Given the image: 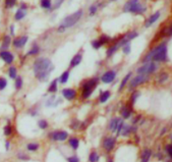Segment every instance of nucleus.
Instances as JSON below:
<instances>
[{
	"mask_svg": "<svg viewBox=\"0 0 172 162\" xmlns=\"http://www.w3.org/2000/svg\"><path fill=\"white\" fill-rule=\"evenodd\" d=\"M33 68L36 78L41 82H45L53 71L54 65L48 58H38L33 64Z\"/></svg>",
	"mask_w": 172,
	"mask_h": 162,
	"instance_id": "obj_1",
	"label": "nucleus"
},
{
	"mask_svg": "<svg viewBox=\"0 0 172 162\" xmlns=\"http://www.w3.org/2000/svg\"><path fill=\"white\" fill-rule=\"evenodd\" d=\"M157 61V62H164L167 61V45L165 43L158 45L154 49L149 52L147 55L144 57L143 62H149V61Z\"/></svg>",
	"mask_w": 172,
	"mask_h": 162,
	"instance_id": "obj_2",
	"label": "nucleus"
},
{
	"mask_svg": "<svg viewBox=\"0 0 172 162\" xmlns=\"http://www.w3.org/2000/svg\"><path fill=\"white\" fill-rule=\"evenodd\" d=\"M82 16H83V10H82V9H79V10H78V11L73 12V14L66 16L65 19L62 20V22L59 25V27L57 29V32L58 33L65 32L66 29H69V28L73 27V26L76 25L79 20H81Z\"/></svg>",
	"mask_w": 172,
	"mask_h": 162,
	"instance_id": "obj_3",
	"label": "nucleus"
},
{
	"mask_svg": "<svg viewBox=\"0 0 172 162\" xmlns=\"http://www.w3.org/2000/svg\"><path fill=\"white\" fill-rule=\"evenodd\" d=\"M124 12H132L135 14H142L146 11V7L138 0H128L123 6Z\"/></svg>",
	"mask_w": 172,
	"mask_h": 162,
	"instance_id": "obj_4",
	"label": "nucleus"
},
{
	"mask_svg": "<svg viewBox=\"0 0 172 162\" xmlns=\"http://www.w3.org/2000/svg\"><path fill=\"white\" fill-rule=\"evenodd\" d=\"M98 84V79L93 78L90 79L88 81H86L83 85V88H82V98L83 99H88L91 94L93 93V91L95 88L97 87Z\"/></svg>",
	"mask_w": 172,
	"mask_h": 162,
	"instance_id": "obj_5",
	"label": "nucleus"
},
{
	"mask_svg": "<svg viewBox=\"0 0 172 162\" xmlns=\"http://www.w3.org/2000/svg\"><path fill=\"white\" fill-rule=\"evenodd\" d=\"M158 66L157 64L153 61H149V62H146L143 66L138 68V74H151L153 73H155L157 70Z\"/></svg>",
	"mask_w": 172,
	"mask_h": 162,
	"instance_id": "obj_6",
	"label": "nucleus"
},
{
	"mask_svg": "<svg viewBox=\"0 0 172 162\" xmlns=\"http://www.w3.org/2000/svg\"><path fill=\"white\" fill-rule=\"evenodd\" d=\"M149 74H138L137 76H135V78L132 79V81L130 82L129 84V89L132 90L133 88H135V87L140 86V85H142L144 83H146V82L149 80Z\"/></svg>",
	"mask_w": 172,
	"mask_h": 162,
	"instance_id": "obj_7",
	"label": "nucleus"
},
{
	"mask_svg": "<svg viewBox=\"0 0 172 162\" xmlns=\"http://www.w3.org/2000/svg\"><path fill=\"white\" fill-rule=\"evenodd\" d=\"M50 138L52 139L53 141H60V142H63L66 139L68 138V134L65 132V130H56L54 133H51Z\"/></svg>",
	"mask_w": 172,
	"mask_h": 162,
	"instance_id": "obj_8",
	"label": "nucleus"
},
{
	"mask_svg": "<svg viewBox=\"0 0 172 162\" xmlns=\"http://www.w3.org/2000/svg\"><path fill=\"white\" fill-rule=\"evenodd\" d=\"M115 78H116V73L114 70H108L101 76V81L104 84H110L114 81Z\"/></svg>",
	"mask_w": 172,
	"mask_h": 162,
	"instance_id": "obj_9",
	"label": "nucleus"
},
{
	"mask_svg": "<svg viewBox=\"0 0 172 162\" xmlns=\"http://www.w3.org/2000/svg\"><path fill=\"white\" fill-rule=\"evenodd\" d=\"M62 95L63 97L65 98L66 100H74L76 97V91L73 89H70V88H66V89H63L62 90Z\"/></svg>",
	"mask_w": 172,
	"mask_h": 162,
	"instance_id": "obj_10",
	"label": "nucleus"
},
{
	"mask_svg": "<svg viewBox=\"0 0 172 162\" xmlns=\"http://www.w3.org/2000/svg\"><path fill=\"white\" fill-rule=\"evenodd\" d=\"M114 146H115V139L114 138L109 137V138H106L104 140L103 147H104L105 150L107 151V152H110V151L113 150Z\"/></svg>",
	"mask_w": 172,
	"mask_h": 162,
	"instance_id": "obj_11",
	"label": "nucleus"
},
{
	"mask_svg": "<svg viewBox=\"0 0 172 162\" xmlns=\"http://www.w3.org/2000/svg\"><path fill=\"white\" fill-rule=\"evenodd\" d=\"M27 42H28V37L27 36H22V37L16 38V39L13 40V46L16 48H22L27 44Z\"/></svg>",
	"mask_w": 172,
	"mask_h": 162,
	"instance_id": "obj_12",
	"label": "nucleus"
},
{
	"mask_svg": "<svg viewBox=\"0 0 172 162\" xmlns=\"http://www.w3.org/2000/svg\"><path fill=\"white\" fill-rule=\"evenodd\" d=\"M0 57H1L2 60H4L6 63H11L14 59L13 55H12L11 53L8 52V51H5V50L0 52Z\"/></svg>",
	"mask_w": 172,
	"mask_h": 162,
	"instance_id": "obj_13",
	"label": "nucleus"
},
{
	"mask_svg": "<svg viewBox=\"0 0 172 162\" xmlns=\"http://www.w3.org/2000/svg\"><path fill=\"white\" fill-rule=\"evenodd\" d=\"M159 17H160V11H157L154 14L151 15V16L147 20V22H146V28H149L150 26H152L154 22H157Z\"/></svg>",
	"mask_w": 172,
	"mask_h": 162,
	"instance_id": "obj_14",
	"label": "nucleus"
},
{
	"mask_svg": "<svg viewBox=\"0 0 172 162\" xmlns=\"http://www.w3.org/2000/svg\"><path fill=\"white\" fill-rule=\"evenodd\" d=\"M82 59H83V56H82L81 53H78L73 56V58L70 60V68H76L78 66L79 63H81Z\"/></svg>",
	"mask_w": 172,
	"mask_h": 162,
	"instance_id": "obj_15",
	"label": "nucleus"
},
{
	"mask_svg": "<svg viewBox=\"0 0 172 162\" xmlns=\"http://www.w3.org/2000/svg\"><path fill=\"white\" fill-rule=\"evenodd\" d=\"M25 14H27V9L19 8L16 12H15L14 19H15V20H20L25 16Z\"/></svg>",
	"mask_w": 172,
	"mask_h": 162,
	"instance_id": "obj_16",
	"label": "nucleus"
},
{
	"mask_svg": "<svg viewBox=\"0 0 172 162\" xmlns=\"http://www.w3.org/2000/svg\"><path fill=\"white\" fill-rule=\"evenodd\" d=\"M68 143H69V145L71 146V148H73V150H76V149L79 148V140L78 138H70L68 140Z\"/></svg>",
	"mask_w": 172,
	"mask_h": 162,
	"instance_id": "obj_17",
	"label": "nucleus"
},
{
	"mask_svg": "<svg viewBox=\"0 0 172 162\" xmlns=\"http://www.w3.org/2000/svg\"><path fill=\"white\" fill-rule=\"evenodd\" d=\"M120 122V119L119 118H113V119L109 123V128L112 130V132H116V128H117V125H118V123H119Z\"/></svg>",
	"mask_w": 172,
	"mask_h": 162,
	"instance_id": "obj_18",
	"label": "nucleus"
},
{
	"mask_svg": "<svg viewBox=\"0 0 172 162\" xmlns=\"http://www.w3.org/2000/svg\"><path fill=\"white\" fill-rule=\"evenodd\" d=\"M151 155H152L151 150L146 149L142 154V162H149V160H150V158H151Z\"/></svg>",
	"mask_w": 172,
	"mask_h": 162,
	"instance_id": "obj_19",
	"label": "nucleus"
},
{
	"mask_svg": "<svg viewBox=\"0 0 172 162\" xmlns=\"http://www.w3.org/2000/svg\"><path fill=\"white\" fill-rule=\"evenodd\" d=\"M109 97H110V92L109 91H105V92H103V93L100 94L99 101L101 102V103H105V102L109 99Z\"/></svg>",
	"mask_w": 172,
	"mask_h": 162,
	"instance_id": "obj_20",
	"label": "nucleus"
},
{
	"mask_svg": "<svg viewBox=\"0 0 172 162\" xmlns=\"http://www.w3.org/2000/svg\"><path fill=\"white\" fill-rule=\"evenodd\" d=\"M40 5L44 9H50L51 6H52V1L51 0H41Z\"/></svg>",
	"mask_w": 172,
	"mask_h": 162,
	"instance_id": "obj_21",
	"label": "nucleus"
},
{
	"mask_svg": "<svg viewBox=\"0 0 172 162\" xmlns=\"http://www.w3.org/2000/svg\"><path fill=\"white\" fill-rule=\"evenodd\" d=\"M68 79H69V71L66 70V71H64L62 74H61L58 81L60 82L61 84H66V83H67V81H68Z\"/></svg>",
	"mask_w": 172,
	"mask_h": 162,
	"instance_id": "obj_22",
	"label": "nucleus"
},
{
	"mask_svg": "<svg viewBox=\"0 0 172 162\" xmlns=\"http://www.w3.org/2000/svg\"><path fill=\"white\" fill-rule=\"evenodd\" d=\"M57 82H58L57 80H54V81L50 84L49 88H48V92H49V93H55V92H57Z\"/></svg>",
	"mask_w": 172,
	"mask_h": 162,
	"instance_id": "obj_23",
	"label": "nucleus"
},
{
	"mask_svg": "<svg viewBox=\"0 0 172 162\" xmlns=\"http://www.w3.org/2000/svg\"><path fill=\"white\" fill-rule=\"evenodd\" d=\"M130 114H132V111H130V109L127 106H124L121 109V115L123 118H129Z\"/></svg>",
	"mask_w": 172,
	"mask_h": 162,
	"instance_id": "obj_24",
	"label": "nucleus"
},
{
	"mask_svg": "<svg viewBox=\"0 0 172 162\" xmlns=\"http://www.w3.org/2000/svg\"><path fill=\"white\" fill-rule=\"evenodd\" d=\"M10 43H11V40H10V37L9 36H5L4 39H3V42H2V46L1 48L2 49H6V48L9 47Z\"/></svg>",
	"mask_w": 172,
	"mask_h": 162,
	"instance_id": "obj_25",
	"label": "nucleus"
},
{
	"mask_svg": "<svg viewBox=\"0 0 172 162\" xmlns=\"http://www.w3.org/2000/svg\"><path fill=\"white\" fill-rule=\"evenodd\" d=\"M130 132H132V128H130L128 124H123L120 134H121L122 136H127Z\"/></svg>",
	"mask_w": 172,
	"mask_h": 162,
	"instance_id": "obj_26",
	"label": "nucleus"
},
{
	"mask_svg": "<svg viewBox=\"0 0 172 162\" xmlns=\"http://www.w3.org/2000/svg\"><path fill=\"white\" fill-rule=\"evenodd\" d=\"M89 161H90V162H98V161H99V155H98V153L95 152V151L91 152V154H90V156H89Z\"/></svg>",
	"mask_w": 172,
	"mask_h": 162,
	"instance_id": "obj_27",
	"label": "nucleus"
},
{
	"mask_svg": "<svg viewBox=\"0 0 172 162\" xmlns=\"http://www.w3.org/2000/svg\"><path fill=\"white\" fill-rule=\"evenodd\" d=\"M39 51H40L39 46L35 44V45L32 47V49H31V50L29 51V52H28L27 55H30V56H31V55H36V54H38V53H39Z\"/></svg>",
	"mask_w": 172,
	"mask_h": 162,
	"instance_id": "obj_28",
	"label": "nucleus"
},
{
	"mask_svg": "<svg viewBox=\"0 0 172 162\" xmlns=\"http://www.w3.org/2000/svg\"><path fill=\"white\" fill-rule=\"evenodd\" d=\"M130 76H132V74L129 73V74H127L126 76H125V78H124V79L122 80L121 84H120V87H119V90H120V91H121V90L125 87V85H126V83L128 82V80L130 79Z\"/></svg>",
	"mask_w": 172,
	"mask_h": 162,
	"instance_id": "obj_29",
	"label": "nucleus"
},
{
	"mask_svg": "<svg viewBox=\"0 0 172 162\" xmlns=\"http://www.w3.org/2000/svg\"><path fill=\"white\" fill-rule=\"evenodd\" d=\"M27 148H28V150H29V151L34 152V151H37L38 149H39V145H38V144H36V143H30V144H28Z\"/></svg>",
	"mask_w": 172,
	"mask_h": 162,
	"instance_id": "obj_30",
	"label": "nucleus"
},
{
	"mask_svg": "<svg viewBox=\"0 0 172 162\" xmlns=\"http://www.w3.org/2000/svg\"><path fill=\"white\" fill-rule=\"evenodd\" d=\"M99 41L102 43V45H105L107 43L110 42V37L109 36H106V35H102L101 37L99 38Z\"/></svg>",
	"mask_w": 172,
	"mask_h": 162,
	"instance_id": "obj_31",
	"label": "nucleus"
},
{
	"mask_svg": "<svg viewBox=\"0 0 172 162\" xmlns=\"http://www.w3.org/2000/svg\"><path fill=\"white\" fill-rule=\"evenodd\" d=\"M117 50H118V47L116 46V44L113 45V46H111V47H110L109 49L107 50V56H112L115 52H116Z\"/></svg>",
	"mask_w": 172,
	"mask_h": 162,
	"instance_id": "obj_32",
	"label": "nucleus"
},
{
	"mask_svg": "<svg viewBox=\"0 0 172 162\" xmlns=\"http://www.w3.org/2000/svg\"><path fill=\"white\" fill-rule=\"evenodd\" d=\"M22 79L20 76H16L15 78V88L19 90L22 89Z\"/></svg>",
	"mask_w": 172,
	"mask_h": 162,
	"instance_id": "obj_33",
	"label": "nucleus"
},
{
	"mask_svg": "<svg viewBox=\"0 0 172 162\" xmlns=\"http://www.w3.org/2000/svg\"><path fill=\"white\" fill-rule=\"evenodd\" d=\"M8 76H9V78H11V79L16 78V68H13V66H11L8 70Z\"/></svg>",
	"mask_w": 172,
	"mask_h": 162,
	"instance_id": "obj_34",
	"label": "nucleus"
},
{
	"mask_svg": "<svg viewBox=\"0 0 172 162\" xmlns=\"http://www.w3.org/2000/svg\"><path fill=\"white\" fill-rule=\"evenodd\" d=\"M38 125H39L41 130H46V128H48V122L44 119H41L39 120V122H38Z\"/></svg>",
	"mask_w": 172,
	"mask_h": 162,
	"instance_id": "obj_35",
	"label": "nucleus"
},
{
	"mask_svg": "<svg viewBox=\"0 0 172 162\" xmlns=\"http://www.w3.org/2000/svg\"><path fill=\"white\" fill-rule=\"evenodd\" d=\"M97 10H98V6H97L96 4H92L91 6H90V8H89V14H90V15L96 14Z\"/></svg>",
	"mask_w": 172,
	"mask_h": 162,
	"instance_id": "obj_36",
	"label": "nucleus"
},
{
	"mask_svg": "<svg viewBox=\"0 0 172 162\" xmlns=\"http://www.w3.org/2000/svg\"><path fill=\"white\" fill-rule=\"evenodd\" d=\"M167 79H168V74L163 73V74H160V76H159L158 82H159V83H160V84H162V83H164V82H165Z\"/></svg>",
	"mask_w": 172,
	"mask_h": 162,
	"instance_id": "obj_37",
	"label": "nucleus"
},
{
	"mask_svg": "<svg viewBox=\"0 0 172 162\" xmlns=\"http://www.w3.org/2000/svg\"><path fill=\"white\" fill-rule=\"evenodd\" d=\"M92 46H93V48H95V49H99V48H101L102 46V43L100 42L99 40H94L92 41Z\"/></svg>",
	"mask_w": 172,
	"mask_h": 162,
	"instance_id": "obj_38",
	"label": "nucleus"
},
{
	"mask_svg": "<svg viewBox=\"0 0 172 162\" xmlns=\"http://www.w3.org/2000/svg\"><path fill=\"white\" fill-rule=\"evenodd\" d=\"M7 86V81L4 78H0V91L6 88Z\"/></svg>",
	"mask_w": 172,
	"mask_h": 162,
	"instance_id": "obj_39",
	"label": "nucleus"
},
{
	"mask_svg": "<svg viewBox=\"0 0 172 162\" xmlns=\"http://www.w3.org/2000/svg\"><path fill=\"white\" fill-rule=\"evenodd\" d=\"M138 96H140V93H138V92H133V93H132V97H130V101H132V104L135 103V100H137V98Z\"/></svg>",
	"mask_w": 172,
	"mask_h": 162,
	"instance_id": "obj_40",
	"label": "nucleus"
},
{
	"mask_svg": "<svg viewBox=\"0 0 172 162\" xmlns=\"http://www.w3.org/2000/svg\"><path fill=\"white\" fill-rule=\"evenodd\" d=\"M11 133H12V128L10 127V125H6V127L4 128V134H5V136H10L11 135Z\"/></svg>",
	"mask_w": 172,
	"mask_h": 162,
	"instance_id": "obj_41",
	"label": "nucleus"
},
{
	"mask_svg": "<svg viewBox=\"0 0 172 162\" xmlns=\"http://www.w3.org/2000/svg\"><path fill=\"white\" fill-rule=\"evenodd\" d=\"M122 47H123V52H124L125 54H128V53L130 52V44H129V42L126 43L125 45H123Z\"/></svg>",
	"mask_w": 172,
	"mask_h": 162,
	"instance_id": "obj_42",
	"label": "nucleus"
},
{
	"mask_svg": "<svg viewBox=\"0 0 172 162\" xmlns=\"http://www.w3.org/2000/svg\"><path fill=\"white\" fill-rule=\"evenodd\" d=\"M63 1H64V0H56L55 4L53 5V7H52V9H57L58 7H60V5L63 3Z\"/></svg>",
	"mask_w": 172,
	"mask_h": 162,
	"instance_id": "obj_43",
	"label": "nucleus"
},
{
	"mask_svg": "<svg viewBox=\"0 0 172 162\" xmlns=\"http://www.w3.org/2000/svg\"><path fill=\"white\" fill-rule=\"evenodd\" d=\"M79 124H81V123H79V120L74 119L73 122V123H71V124H70V128H73V130H76V128H79Z\"/></svg>",
	"mask_w": 172,
	"mask_h": 162,
	"instance_id": "obj_44",
	"label": "nucleus"
},
{
	"mask_svg": "<svg viewBox=\"0 0 172 162\" xmlns=\"http://www.w3.org/2000/svg\"><path fill=\"white\" fill-rule=\"evenodd\" d=\"M68 162H79V159L78 156H71V157L67 158Z\"/></svg>",
	"mask_w": 172,
	"mask_h": 162,
	"instance_id": "obj_45",
	"label": "nucleus"
},
{
	"mask_svg": "<svg viewBox=\"0 0 172 162\" xmlns=\"http://www.w3.org/2000/svg\"><path fill=\"white\" fill-rule=\"evenodd\" d=\"M166 151H167L168 155L172 158V145H167V146H166Z\"/></svg>",
	"mask_w": 172,
	"mask_h": 162,
	"instance_id": "obj_46",
	"label": "nucleus"
},
{
	"mask_svg": "<svg viewBox=\"0 0 172 162\" xmlns=\"http://www.w3.org/2000/svg\"><path fill=\"white\" fill-rule=\"evenodd\" d=\"M10 2H11V0H5V5H6L7 8H10Z\"/></svg>",
	"mask_w": 172,
	"mask_h": 162,
	"instance_id": "obj_47",
	"label": "nucleus"
},
{
	"mask_svg": "<svg viewBox=\"0 0 172 162\" xmlns=\"http://www.w3.org/2000/svg\"><path fill=\"white\" fill-rule=\"evenodd\" d=\"M19 158L24 159V160H28V159H29V157H27V156H25V155H19Z\"/></svg>",
	"mask_w": 172,
	"mask_h": 162,
	"instance_id": "obj_48",
	"label": "nucleus"
},
{
	"mask_svg": "<svg viewBox=\"0 0 172 162\" xmlns=\"http://www.w3.org/2000/svg\"><path fill=\"white\" fill-rule=\"evenodd\" d=\"M10 33H11V36L14 35V27H13V26H11V27H10Z\"/></svg>",
	"mask_w": 172,
	"mask_h": 162,
	"instance_id": "obj_49",
	"label": "nucleus"
},
{
	"mask_svg": "<svg viewBox=\"0 0 172 162\" xmlns=\"http://www.w3.org/2000/svg\"><path fill=\"white\" fill-rule=\"evenodd\" d=\"M15 1H16V0H11V2H10V6H13L14 5V3H15Z\"/></svg>",
	"mask_w": 172,
	"mask_h": 162,
	"instance_id": "obj_50",
	"label": "nucleus"
},
{
	"mask_svg": "<svg viewBox=\"0 0 172 162\" xmlns=\"http://www.w3.org/2000/svg\"><path fill=\"white\" fill-rule=\"evenodd\" d=\"M8 148H9V142H7L6 143V149H7V150H8Z\"/></svg>",
	"mask_w": 172,
	"mask_h": 162,
	"instance_id": "obj_51",
	"label": "nucleus"
},
{
	"mask_svg": "<svg viewBox=\"0 0 172 162\" xmlns=\"http://www.w3.org/2000/svg\"><path fill=\"white\" fill-rule=\"evenodd\" d=\"M108 162H112V159H108Z\"/></svg>",
	"mask_w": 172,
	"mask_h": 162,
	"instance_id": "obj_52",
	"label": "nucleus"
},
{
	"mask_svg": "<svg viewBox=\"0 0 172 162\" xmlns=\"http://www.w3.org/2000/svg\"><path fill=\"white\" fill-rule=\"evenodd\" d=\"M110 1H115V0H110Z\"/></svg>",
	"mask_w": 172,
	"mask_h": 162,
	"instance_id": "obj_53",
	"label": "nucleus"
},
{
	"mask_svg": "<svg viewBox=\"0 0 172 162\" xmlns=\"http://www.w3.org/2000/svg\"><path fill=\"white\" fill-rule=\"evenodd\" d=\"M171 141H172V136H171Z\"/></svg>",
	"mask_w": 172,
	"mask_h": 162,
	"instance_id": "obj_54",
	"label": "nucleus"
}]
</instances>
